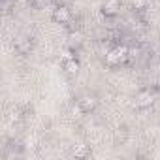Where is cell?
Wrapping results in <instances>:
<instances>
[{
    "mask_svg": "<svg viewBox=\"0 0 160 160\" xmlns=\"http://www.w3.org/2000/svg\"><path fill=\"white\" fill-rule=\"evenodd\" d=\"M128 47H130V45H126V43L111 47V49L106 53V64H108V66H119V64L126 62V60L130 58V55H128Z\"/></svg>",
    "mask_w": 160,
    "mask_h": 160,
    "instance_id": "1",
    "label": "cell"
},
{
    "mask_svg": "<svg viewBox=\"0 0 160 160\" xmlns=\"http://www.w3.org/2000/svg\"><path fill=\"white\" fill-rule=\"evenodd\" d=\"M51 19H53L55 23H58V25H66V23L72 21V10H70L68 6H64V4H58V6L53 10Z\"/></svg>",
    "mask_w": 160,
    "mask_h": 160,
    "instance_id": "2",
    "label": "cell"
},
{
    "mask_svg": "<svg viewBox=\"0 0 160 160\" xmlns=\"http://www.w3.org/2000/svg\"><path fill=\"white\" fill-rule=\"evenodd\" d=\"M77 104H79V108L83 109V113H91V111H94L98 108V98H96V94L87 92V94L77 98Z\"/></svg>",
    "mask_w": 160,
    "mask_h": 160,
    "instance_id": "3",
    "label": "cell"
},
{
    "mask_svg": "<svg viewBox=\"0 0 160 160\" xmlns=\"http://www.w3.org/2000/svg\"><path fill=\"white\" fill-rule=\"evenodd\" d=\"M154 100H156V92L151 91V89H143V91H139V94L136 96V106H138V108H151Z\"/></svg>",
    "mask_w": 160,
    "mask_h": 160,
    "instance_id": "4",
    "label": "cell"
},
{
    "mask_svg": "<svg viewBox=\"0 0 160 160\" xmlns=\"http://www.w3.org/2000/svg\"><path fill=\"white\" fill-rule=\"evenodd\" d=\"M121 13V0H106L102 4V15L111 19V17H117Z\"/></svg>",
    "mask_w": 160,
    "mask_h": 160,
    "instance_id": "5",
    "label": "cell"
},
{
    "mask_svg": "<svg viewBox=\"0 0 160 160\" xmlns=\"http://www.w3.org/2000/svg\"><path fill=\"white\" fill-rule=\"evenodd\" d=\"M15 51L19 55H28L32 51V40L28 36H19L15 38Z\"/></svg>",
    "mask_w": 160,
    "mask_h": 160,
    "instance_id": "6",
    "label": "cell"
},
{
    "mask_svg": "<svg viewBox=\"0 0 160 160\" xmlns=\"http://www.w3.org/2000/svg\"><path fill=\"white\" fill-rule=\"evenodd\" d=\"M62 68H64V72L68 73V75H77L79 73V60L73 57V58H66L64 60V64H62Z\"/></svg>",
    "mask_w": 160,
    "mask_h": 160,
    "instance_id": "7",
    "label": "cell"
},
{
    "mask_svg": "<svg viewBox=\"0 0 160 160\" xmlns=\"http://www.w3.org/2000/svg\"><path fill=\"white\" fill-rule=\"evenodd\" d=\"M72 154H73V156H81V158H83V156H87V154H89V147H87V145H83V143H79V145H75V147L72 149Z\"/></svg>",
    "mask_w": 160,
    "mask_h": 160,
    "instance_id": "8",
    "label": "cell"
},
{
    "mask_svg": "<svg viewBox=\"0 0 160 160\" xmlns=\"http://www.w3.org/2000/svg\"><path fill=\"white\" fill-rule=\"evenodd\" d=\"M68 40H70V45H79V43H81V40H83V36H81V32H79V30H72L70 34H68Z\"/></svg>",
    "mask_w": 160,
    "mask_h": 160,
    "instance_id": "9",
    "label": "cell"
},
{
    "mask_svg": "<svg viewBox=\"0 0 160 160\" xmlns=\"http://www.w3.org/2000/svg\"><path fill=\"white\" fill-rule=\"evenodd\" d=\"M147 4H149V0H132V8L136 12H143L147 8Z\"/></svg>",
    "mask_w": 160,
    "mask_h": 160,
    "instance_id": "10",
    "label": "cell"
},
{
    "mask_svg": "<svg viewBox=\"0 0 160 160\" xmlns=\"http://www.w3.org/2000/svg\"><path fill=\"white\" fill-rule=\"evenodd\" d=\"M47 4H49V0H30V6L34 10H43Z\"/></svg>",
    "mask_w": 160,
    "mask_h": 160,
    "instance_id": "11",
    "label": "cell"
},
{
    "mask_svg": "<svg viewBox=\"0 0 160 160\" xmlns=\"http://www.w3.org/2000/svg\"><path fill=\"white\" fill-rule=\"evenodd\" d=\"M158 2H160V0H158Z\"/></svg>",
    "mask_w": 160,
    "mask_h": 160,
    "instance_id": "12",
    "label": "cell"
}]
</instances>
